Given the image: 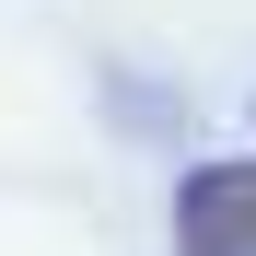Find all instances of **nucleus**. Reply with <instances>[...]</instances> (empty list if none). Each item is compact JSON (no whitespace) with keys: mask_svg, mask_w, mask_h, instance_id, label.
<instances>
[{"mask_svg":"<svg viewBox=\"0 0 256 256\" xmlns=\"http://www.w3.org/2000/svg\"><path fill=\"white\" fill-rule=\"evenodd\" d=\"M175 256H256V152H210L175 175Z\"/></svg>","mask_w":256,"mask_h":256,"instance_id":"obj_1","label":"nucleus"}]
</instances>
